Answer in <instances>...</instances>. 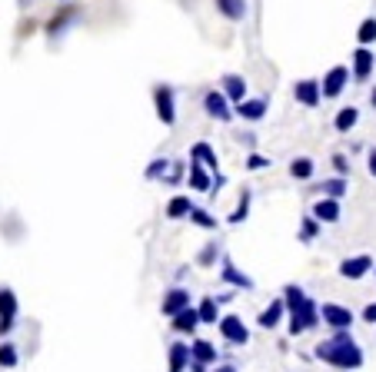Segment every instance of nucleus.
Instances as JSON below:
<instances>
[{
	"label": "nucleus",
	"instance_id": "f257e3e1",
	"mask_svg": "<svg viewBox=\"0 0 376 372\" xmlns=\"http://www.w3.org/2000/svg\"><path fill=\"white\" fill-rule=\"evenodd\" d=\"M313 356L320 359V362H327V366L350 369V372H357L363 366V349L357 346V339L350 336V329H336V336H333V339L316 343Z\"/></svg>",
	"mask_w": 376,
	"mask_h": 372
},
{
	"label": "nucleus",
	"instance_id": "f03ea898",
	"mask_svg": "<svg viewBox=\"0 0 376 372\" xmlns=\"http://www.w3.org/2000/svg\"><path fill=\"white\" fill-rule=\"evenodd\" d=\"M283 302H286V313H290V336H303L306 329L320 326V306L313 299L303 293L300 286H283Z\"/></svg>",
	"mask_w": 376,
	"mask_h": 372
},
{
	"label": "nucleus",
	"instance_id": "7ed1b4c3",
	"mask_svg": "<svg viewBox=\"0 0 376 372\" xmlns=\"http://www.w3.org/2000/svg\"><path fill=\"white\" fill-rule=\"evenodd\" d=\"M153 106H157V117L164 127H173L177 123V106H173V87L166 83H157L153 87Z\"/></svg>",
	"mask_w": 376,
	"mask_h": 372
},
{
	"label": "nucleus",
	"instance_id": "20e7f679",
	"mask_svg": "<svg viewBox=\"0 0 376 372\" xmlns=\"http://www.w3.org/2000/svg\"><path fill=\"white\" fill-rule=\"evenodd\" d=\"M203 110H207V117L220 120V123H230V120H233V106H230L224 90H210V93L203 97Z\"/></svg>",
	"mask_w": 376,
	"mask_h": 372
},
{
	"label": "nucleus",
	"instance_id": "39448f33",
	"mask_svg": "<svg viewBox=\"0 0 376 372\" xmlns=\"http://www.w3.org/2000/svg\"><path fill=\"white\" fill-rule=\"evenodd\" d=\"M220 336H224L230 346H246L250 343V329L243 326L240 316H224V319H220Z\"/></svg>",
	"mask_w": 376,
	"mask_h": 372
},
{
	"label": "nucleus",
	"instance_id": "423d86ee",
	"mask_svg": "<svg viewBox=\"0 0 376 372\" xmlns=\"http://www.w3.org/2000/svg\"><path fill=\"white\" fill-rule=\"evenodd\" d=\"M17 323V293L14 289H0V336H7Z\"/></svg>",
	"mask_w": 376,
	"mask_h": 372
},
{
	"label": "nucleus",
	"instance_id": "0eeeda50",
	"mask_svg": "<svg viewBox=\"0 0 376 372\" xmlns=\"http://www.w3.org/2000/svg\"><path fill=\"white\" fill-rule=\"evenodd\" d=\"M346 83H350V67H333V70H327V76H323V97L327 100H336L340 93L346 90Z\"/></svg>",
	"mask_w": 376,
	"mask_h": 372
},
{
	"label": "nucleus",
	"instance_id": "6e6552de",
	"mask_svg": "<svg viewBox=\"0 0 376 372\" xmlns=\"http://www.w3.org/2000/svg\"><path fill=\"white\" fill-rule=\"evenodd\" d=\"M293 100L303 106H320V100H323L320 80H297V83H293Z\"/></svg>",
	"mask_w": 376,
	"mask_h": 372
},
{
	"label": "nucleus",
	"instance_id": "1a4fd4ad",
	"mask_svg": "<svg viewBox=\"0 0 376 372\" xmlns=\"http://www.w3.org/2000/svg\"><path fill=\"white\" fill-rule=\"evenodd\" d=\"M320 319H323L327 326H333V329H350L353 313H350L346 306H336V302H323V306H320Z\"/></svg>",
	"mask_w": 376,
	"mask_h": 372
},
{
	"label": "nucleus",
	"instance_id": "9d476101",
	"mask_svg": "<svg viewBox=\"0 0 376 372\" xmlns=\"http://www.w3.org/2000/svg\"><path fill=\"white\" fill-rule=\"evenodd\" d=\"M370 269H373V256H350L340 263V276L343 280H363Z\"/></svg>",
	"mask_w": 376,
	"mask_h": 372
},
{
	"label": "nucleus",
	"instance_id": "9b49d317",
	"mask_svg": "<svg viewBox=\"0 0 376 372\" xmlns=\"http://www.w3.org/2000/svg\"><path fill=\"white\" fill-rule=\"evenodd\" d=\"M376 67V54H370L366 47H360L357 54H353V80H370V74H373Z\"/></svg>",
	"mask_w": 376,
	"mask_h": 372
},
{
	"label": "nucleus",
	"instance_id": "f8f14e48",
	"mask_svg": "<svg viewBox=\"0 0 376 372\" xmlns=\"http://www.w3.org/2000/svg\"><path fill=\"white\" fill-rule=\"evenodd\" d=\"M187 306H190V293H187V289H180V286H177V289H170V293L164 296V302H160L164 316H170V319L180 313V309H187Z\"/></svg>",
	"mask_w": 376,
	"mask_h": 372
},
{
	"label": "nucleus",
	"instance_id": "ddd939ff",
	"mask_svg": "<svg viewBox=\"0 0 376 372\" xmlns=\"http://www.w3.org/2000/svg\"><path fill=\"white\" fill-rule=\"evenodd\" d=\"M220 280H224V283H230V286H237V289H253V280H250L246 273H240V269L233 266V259H230V256H224Z\"/></svg>",
	"mask_w": 376,
	"mask_h": 372
},
{
	"label": "nucleus",
	"instance_id": "4468645a",
	"mask_svg": "<svg viewBox=\"0 0 376 372\" xmlns=\"http://www.w3.org/2000/svg\"><path fill=\"white\" fill-rule=\"evenodd\" d=\"M283 316H286V302H283V299H273L270 306L256 316V326H260V329H276Z\"/></svg>",
	"mask_w": 376,
	"mask_h": 372
},
{
	"label": "nucleus",
	"instance_id": "2eb2a0df",
	"mask_svg": "<svg viewBox=\"0 0 376 372\" xmlns=\"http://www.w3.org/2000/svg\"><path fill=\"white\" fill-rule=\"evenodd\" d=\"M313 213L320 223H340V200H333V196H323L320 203H313Z\"/></svg>",
	"mask_w": 376,
	"mask_h": 372
},
{
	"label": "nucleus",
	"instance_id": "dca6fc26",
	"mask_svg": "<svg viewBox=\"0 0 376 372\" xmlns=\"http://www.w3.org/2000/svg\"><path fill=\"white\" fill-rule=\"evenodd\" d=\"M233 113L256 123V120L267 117V100H263V97H256V100H240V104H233Z\"/></svg>",
	"mask_w": 376,
	"mask_h": 372
},
{
	"label": "nucleus",
	"instance_id": "f3484780",
	"mask_svg": "<svg viewBox=\"0 0 376 372\" xmlns=\"http://www.w3.org/2000/svg\"><path fill=\"white\" fill-rule=\"evenodd\" d=\"M220 83H224V93H226V100H230V104H240V100H246V80H243L240 74H226Z\"/></svg>",
	"mask_w": 376,
	"mask_h": 372
},
{
	"label": "nucleus",
	"instance_id": "a211bd4d",
	"mask_svg": "<svg viewBox=\"0 0 376 372\" xmlns=\"http://www.w3.org/2000/svg\"><path fill=\"white\" fill-rule=\"evenodd\" d=\"M190 362H194L190 346H187V343H173V346H170V372H183Z\"/></svg>",
	"mask_w": 376,
	"mask_h": 372
},
{
	"label": "nucleus",
	"instance_id": "6ab92c4d",
	"mask_svg": "<svg viewBox=\"0 0 376 372\" xmlns=\"http://www.w3.org/2000/svg\"><path fill=\"white\" fill-rule=\"evenodd\" d=\"M190 190H196V193H210L213 190V179L207 177V170H203V163H190Z\"/></svg>",
	"mask_w": 376,
	"mask_h": 372
},
{
	"label": "nucleus",
	"instance_id": "aec40b11",
	"mask_svg": "<svg viewBox=\"0 0 376 372\" xmlns=\"http://www.w3.org/2000/svg\"><path fill=\"white\" fill-rule=\"evenodd\" d=\"M213 3H217V10H220L226 20H233V24L246 17V0H213Z\"/></svg>",
	"mask_w": 376,
	"mask_h": 372
},
{
	"label": "nucleus",
	"instance_id": "412c9836",
	"mask_svg": "<svg viewBox=\"0 0 376 372\" xmlns=\"http://www.w3.org/2000/svg\"><path fill=\"white\" fill-rule=\"evenodd\" d=\"M196 326H200V313H196L194 306H187V309H180V313L173 316V329L177 332H194Z\"/></svg>",
	"mask_w": 376,
	"mask_h": 372
},
{
	"label": "nucleus",
	"instance_id": "4be33fe9",
	"mask_svg": "<svg viewBox=\"0 0 376 372\" xmlns=\"http://www.w3.org/2000/svg\"><path fill=\"white\" fill-rule=\"evenodd\" d=\"M190 160H196V163L210 166V170H217L220 166V160H217V149L210 147V143H194V149H190Z\"/></svg>",
	"mask_w": 376,
	"mask_h": 372
},
{
	"label": "nucleus",
	"instance_id": "5701e85b",
	"mask_svg": "<svg viewBox=\"0 0 376 372\" xmlns=\"http://www.w3.org/2000/svg\"><path fill=\"white\" fill-rule=\"evenodd\" d=\"M190 353H194L196 362H203V366H210V362H217V346L207 343V339H194V346H190Z\"/></svg>",
	"mask_w": 376,
	"mask_h": 372
},
{
	"label": "nucleus",
	"instance_id": "b1692460",
	"mask_svg": "<svg viewBox=\"0 0 376 372\" xmlns=\"http://www.w3.org/2000/svg\"><path fill=\"white\" fill-rule=\"evenodd\" d=\"M357 120H360V110H357V106H343V110L336 113V120H333V127H336L340 134H350V130L357 127Z\"/></svg>",
	"mask_w": 376,
	"mask_h": 372
},
{
	"label": "nucleus",
	"instance_id": "393cba45",
	"mask_svg": "<svg viewBox=\"0 0 376 372\" xmlns=\"http://www.w3.org/2000/svg\"><path fill=\"white\" fill-rule=\"evenodd\" d=\"M190 209H194L190 196H173L166 203V220H183V216H190Z\"/></svg>",
	"mask_w": 376,
	"mask_h": 372
},
{
	"label": "nucleus",
	"instance_id": "a878e982",
	"mask_svg": "<svg viewBox=\"0 0 376 372\" xmlns=\"http://www.w3.org/2000/svg\"><path fill=\"white\" fill-rule=\"evenodd\" d=\"M313 170H316V163L310 160V156H297V160L290 163V177L293 179H310L313 177Z\"/></svg>",
	"mask_w": 376,
	"mask_h": 372
},
{
	"label": "nucleus",
	"instance_id": "bb28decb",
	"mask_svg": "<svg viewBox=\"0 0 376 372\" xmlns=\"http://www.w3.org/2000/svg\"><path fill=\"white\" fill-rule=\"evenodd\" d=\"M346 177H333V179H323L320 183V193H327V196H333V200H340V196H346Z\"/></svg>",
	"mask_w": 376,
	"mask_h": 372
},
{
	"label": "nucleus",
	"instance_id": "cd10ccee",
	"mask_svg": "<svg viewBox=\"0 0 376 372\" xmlns=\"http://www.w3.org/2000/svg\"><path fill=\"white\" fill-rule=\"evenodd\" d=\"M246 216H250V190H243V193H240V203H237V209L226 216V223L237 226V223H243Z\"/></svg>",
	"mask_w": 376,
	"mask_h": 372
},
{
	"label": "nucleus",
	"instance_id": "c85d7f7f",
	"mask_svg": "<svg viewBox=\"0 0 376 372\" xmlns=\"http://www.w3.org/2000/svg\"><path fill=\"white\" fill-rule=\"evenodd\" d=\"M196 313H200V323H213V326H217V319H220V316H217V299L207 296L196 306Z\"/></svg>",
	"mask_w": 376,
	"mask_h": 372
},
{
	"label": "nucleus",
	"instance_id": "c756f323",
	"mask_svg": "<svg viewBox=\"0 0 376 372\" xmlns=\"http://www.w3.org/2000/svg\"><path fill=\"white\" fill-rule=\"evenodd\" d=\"M357 37H360V44H363V47L376 44V17H366V20H363L360 30H357Z\"/></svg>",
	"mask_w": 376,
	"mask_h": 372
},
{
	"label": "nucleus",
	"instance_id": "7c9ffc66",
	"mask_svg": "<svg viewBox=\"0 0 376 372\" xmlns=\"http://www.w3.org/2000/svg\"><path fill=\"white\" fill-rule=\"evenodd\" d=\"M190 223L203 226V229H217V216H210V213H207V209L194 207V209H190Z\"/></svg>",
	"mask_w": 376,
	"mask_h": 372
},
{
	"label": "nucleus",
	"instance_id": "2f4dec72",
	"mask_svg": "<svg viewBox=\"0 0 376 372\" xmlns=\"http://www.w3.org/2000/svg\"><path fill=\"white\" fill-rule=\"evenodd\" d=\"M70 20H77V10H63L61 17H54V20L47 24V33H50V37H57V33H61V30L67 27Z\"/></svg>",
	"mask_w": 376,
	"mask_h": 372
},
{
	"label": "nucleus",
	"instance_id": "473e14b6",
	"mask_svg": "<svg viewBox=\"0 0 376 372\" xmlns=\"http://www.w3.org/2000/svg\"><path fill=\"white\" fill-rule=\"evenodd\" d=\"M217 256H220V246H217V239H213V243H207V246L200 250V256H196V266H213V263H217Z\"/></svg>",
	"mask_w": 376,
	"mask_h": 372
},
{
	"label": "nucleus",
	"instance_id": "72a5a7b5",
	"mask_svg": "<svg viewBox=\"0 0 376 372\" xmlns=\"http://www.w3.org/2000/svg\"><path fill=\"white\" fill-rule=\"evenodd\" d=\"M17 359H20V356H17L14 346H10V343H0V366H3V369H14Z\"/></svg>",
	"mask_w": 376,
	"mask_h": 372
},
{
	"label": "nucleus",
	"instance_id": "f704fd0d",
	"mask_svg": "<svg viewBox=\"0 0 376 372\" xmlns=\"http://www.w3.org/2000/svg\"><path fill=\"white\" fill-rule=\"evenodd\" d=\"M316 233H320V220H316L313 213L303 220V229H300V239L303 243H310V239H316Z\"/></svg>",
	"mask_w": 376,
	"mask_h": 372
},
{
	"label": "nucleus",
	"instance_id": "c9c22d12",
	"mask_svg": "<svg viewBox=\"0 0 376 372\" xmlns=\"http://www.w3.org/2000/svg\"><path fill=\"white\" fill-rule=\"evenodd\" d=\"M170 160H153L150 166H147V173H143V177L147 179H160V177H166V173H170Z\"/></svg>",
	"mask_w": 376,
	"mask_h": 372
},
{
	"label": "nucleus",
	"instance_id": "e433bc0d",
	"mask_svg": "<svg viewBox=\"0 0 376 372\" xmlns=\"http://www.w3.org/2000/svg\"><path fill=\"white\" fill-rule=\"evenodd\" d=\"M267 166H270V160L260 156V153H250V156H246V170H267Z\"/></svg>",
	"mask_w": 376,
	"mask_h": 372
},
{
	"label": "nucleus",
	"instance_id": "4c0bfd02",
	"mask_svg": "<svg viewBox=\"0 0 376 372\" xmlns=\"http://www.w3.org/2000/svg\"><path fill=\"white\" fill-rule=\"evenodd\" d=\"M333 170H336V177H346V173H350V160H346L343 153L333 156Z\"/></svg>",
	"mask_w": 376,
	"mask_h": 372
},
{
	"label": "nucleus",
	"instance_id": "58836bf2",
	"mask_svg": "<svg viewBox=\"0 0 376 372\" xmlns=\"http://www.w3.org/2000/svg\"><path fill=\"white\" fill-rule=\"evenodd\" d=\"M180 177H183V163H173V170H170L164 179H166V183H177Z\"/></svg>",
	"mask_w": 376,
	"mask_h": 372
},
{
	"label": "nucleus",
	"instance_id": "ea45409f",
	"mask_svg": "<svg viewBox=\"0 0 376 372\" xmlns=\"http://www.w3.org/2000/svg\"><path fill=\"white\" fill-rule=\"evenodd\" d=\"M366 166H370V177H376V147L370 149V156H366Z\"/></svg>",
	"mask_w": 376,
	"mask_h": 372
},
{
	"label": "nucleus",
	"instance_id": "a19ab883",
	"mask_svg": "<svg viewBox=\"0 0 376 372\" xmlns=\"http://www.w3.org/2000/svg\"><path fill=\"white\" fill-rule=\"evenodd\" d=\"M363 319H366V323H376V302H373V306H366V309H363Z\"/></svg>",
	"mask_w": 376,
	"mask_h": 372
},
{
	"label": "nucleus",
	"instance_id": "79ce46f5",
	"mask_svg": "<svg viewBox=\"0 0 376 372\" xmlns=\"http://www.w3.org/2000/svg\"><path fill=\"white\" fill-rule=\"evenodd\" d=\"M190 372H207V366H203V362H196V359H194V362H190Z\"/></svg>",
	"mask_w": 376,
	"mask_h": 372
},
{
	"label": "nucleus",
	"instance_id": "37998d69",
	"mask_svg": "<svg viewBox=\"0 0 376 372\" xmlns=\"http://www.w3.org/2000/svg\"><path fill=\"white\" fill-rule=\"evenodd\" d=\"M217 372H237L233 366H217Z\"/></svg>",
	"mask_w": 376,
	"mask_h": 372
},
{
	"label": "nucleus",
	"instance_id": "c03bdc74",
	"mask_svg": "<svg viewBox=\"0 0 376 372\" xmlns=\"http://www.w3.org/2000/svg\"><path fill=\"white\" fill-rule=\"evenodd\" d=\"M370 104H373V106H376V90H373V93H370Z\"/></svg>",
	"mask_w": 376,
	"mask_h": 372
},
{
	"label": "nucleus",
	"instance_id": "a18cd8bd",
	"mask_svg": "<svg viewBox=\"0 0 376 372\" xmlns=\"http://www.w3.org/2000/svg\"><path fill=\"white\" fill-rule=\"evenodd\" d=\"M20 3H31V0H20Z\"/></svg>",
	"mask_w": 376,
	"mask_h": 372
}]
</instances>
